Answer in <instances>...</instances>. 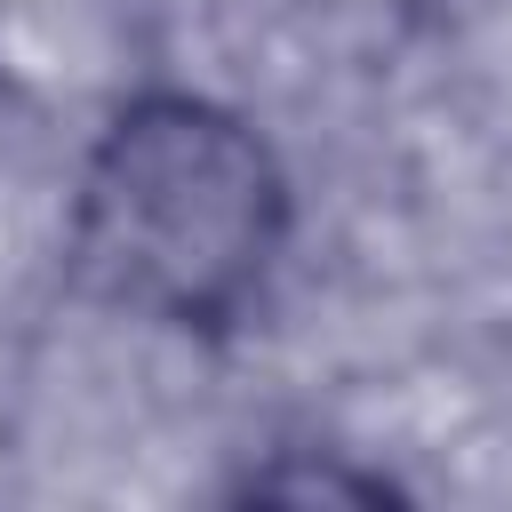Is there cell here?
<instances>
[{
  "label": "cell",
  "mask_w": 512,
  "mask_h": 512,
  "mask_svg": "<svg viewBox=\"0 0 512 512\" xmlns=\"http://www.w3.org/2000/svg\"><path fill=\"white\" fill-rule=\"evenodd\" d=\"M288 184L248 120L200 96L128 104L88 152L72 200V264L104 304L152 320H224L272 272Z\"/></svg>",
  "instance_id": "cell-1"
}]
</instances>
